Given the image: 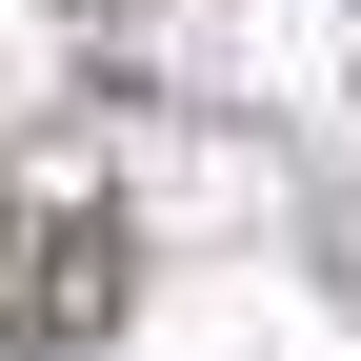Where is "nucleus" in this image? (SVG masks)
I'll list each match as a JSON object with an SVG mask.
<instances>
[{"label":"nucleus","instance_id":"nucleus-1","mask_svg":"<svg viewBox=\"0 0 361 361\" xmlns=\"http://www.w3.org/2000/svg\"><path fill=\"white\" fill-rule=\"evenodd\" d=\"M121 281H141V241H121L101 180H61V161L0 180V341H20V361H80L121 322Z\"/></svg>","mask_w":361,"mask_h":361}]
</instances>
